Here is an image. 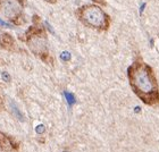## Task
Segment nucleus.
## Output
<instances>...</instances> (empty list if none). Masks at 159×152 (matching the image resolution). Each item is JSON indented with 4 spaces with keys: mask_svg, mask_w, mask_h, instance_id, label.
<instances>
[{
    "mask_svg": "<svg viewBox=\"0 0 159 152\" xmlns=\"http://www.w3.org/2000/svg\"><path fill=\"white\" fill-rule=\"evenodd\" d=\"M46 25H47V26H48V29H49V31H51V33H55V31H53V29H52V27H51V25H50V24L48 23V22H46Z\"/></svg>",
    "mask_w": 159,
    "mask_h": 152,
    "instance_id": "obj_11",
    "label": "nucleus"
},
{
    "mask_svg": "<svg viewBox=\"0 0 159 152\" xmlns=\"http://www.w3.org/2000/svg\"><path fill=\"white\" fill-rule=\"evenodd\" d=\"M46 1H48V2H55L56 0H46Z\"/></svg>",
    "mask_w": 159,
    "mask_h": 152,
    "instance_id": "obj_15",
    "label": "nucleus"
},
{
    "mask_svg": "<svg viewBox=\"0 0 159 152\" xmlns=\"http://www.w3.org/2000/svg\"><path fill=\"white\" fill-rule=\"evenodd\" d=\"M0 44L7 49H9L10 47L14 44V40L13 38L10 37L9 34H2L1 37H0Z\"/></svg>",
    "mask_w": 159,
    "mask_h": 152,
    "instance_id": "obj_6",
    "label": "nucleus"
},
{
    "mask_svg": "<svg viewBox=\"0 0 159 152\" xmlns=\"http://www.w3.org/2000/svg\"><path fill=\"white\" fill-rule=\"evenodd\" d=\"M94 1H98L100 3H105V0H94Z\"/></svg>",
    "mask_w": 159,
    "mask_h": 152,
    "instance_id": "obj_14",
    "label": "nucleus"
},
{
    "mask_svg": "<svg viewBox=\"0 0 159 152\" xmlns=\"http://www.w3.org/2000/svg\"><path fill=\"white\" fill-rule=\"evenodd\" d=\"M60 58H61V60H64V61H68V60L70 59V52H67V51H64V52L60 55Z\"/></svg>",
    "mask_w": 159,
    "mask_h": 152,
    "instance_id": "obj_8",
    "label": "nucleus"
},
{
    "mask_svg": "<svg viewBox=\"0 0 159 152\" xmlns=\"http://www.w3.org/2000/svg\"><path fill=\"white\" fill-rule=\"evenodd\" d=\"M64 94H65V98H66V100H67V103H68V106H73L74 103L76 102V99H75V96H74L72 93L65 92Z\"/></svg>",
    "mask_w": 159,
    "mask_h": 152,
    "instance_id": "obj_7",
    "label": "nucleus"
},
{
    "mask_svg": "<svg viewBox=\"0 0 159 152\" xmlns=\"http://www.w3.org/2000/svg\"><path fill=\"white\" fill-rule=\"evenodd\" d=\"M135 111H136V113H139V111H140V108H139V107H136V109H135Z\"/></svg>",
    "mask_w": 159,
    "mask_h": 152,
    "instance_id": "obj_16",
    "label": "nucleus"
},
{
    "mask_svg": "<svg viewBox=\"0 0 159 152\" xmlns=\"http://www.w3.org/2000/svg\"><path fill=\"white\" fill-rule=\"evenodd\" d=\"M13 110L15 111V113H16V115H17V117H18V118L23 119V117H22V115H20V113L18 111V109L16 108V106H15V105H13Z\"/></svg>",
    "mask_w": 159,
    "mask_h": 152,
    "instance_id": "obj_10",
    "label": "nucleus"
},
{
    "mask_svg": "<svg viewBox=\"0 0 159 152\" xmlns=\"http://www.w3.org/2000/svg\"><path fill=\"white\" fill-rule=\"evenodd\" d=\"M0 25H1V26H9V24L6 23V22H3L2 20H0Z\"/></svg>",
    "mask_w": 159,
    "mask_h": 152,
    "instance_id": "obj_12",
    "label": "nucleus"
},
{
    "mask_svg": "<svg viewBox=\"0 0 159 152\" xmlns=\"http://www.w3.org/2000/svg\"><path fill=\"white\" fill-rule=\"evenodd\" d=\"M20 3L18 0H2L0 3V11L3 17H7L9 20H14L20 13Z\"/></svg>",
    "mask_w": 159,
    "mask_h": 152,
    "instance_id": "obj_4",
    "label": "nucleus"
},
{
    "mask_svg": "<svg viewBox=\"0 0 159 152\" xmlns=\"http://www.w3.org/2000/svg\"><path fill=\"white\" fill-rule=\"evenodd\" d=\"M44 129H46V128H44V126H43V125H39L37 128H35V131H37L38 134H41V133L44 132Z\"/></svg>",
    "mask_w": 159,
    "mask_h": 152,
    "instance_id": "obj_9",
    "label": "nucleus"
},
{
    "mask_svg": "<svg viewBox=\"0 0 159 152\" xmlns=\"http://www.w3.org/2000/svg\"><path fill=\"white\" fill-rule=\"evenodd\" d=\"M80 20L88 26L97 30H107L109 26V18L100 7L96 5H88L77 11Z\"/></svg>",
    "mask_w": 159,
    "mask_h": 152,
    "instance_id": "obj_2",
    "label": "nucleus"
},
{
    "mask_svg": "<svg viewBox=\"0 0 159 152\" xmlns=\"http://www.w3.org/2000/svg\"><path fill=\"white\" fill-rule=\"evenodd\" d=\"M129 85L138 98L148 106L159 105V87L153 69L143 63L142 59H136L127 69Z\"/></svg>",
    "mask_w": 159,
    "mask_h": 152,
    "instance_id": "obj_1",
    "label": "nucleus"
},
{
    "mask_svg": "<svg viewBox=\"0 0 159 152\" xmlns=\"http://www.w3.org/2000/svg\"><path fill=\"white\" fill-rule=\"evenodd\" d=\"M0 149L3 151H10L13 149V145L7 136H5L2 133H0Z\"/></svg>",
    "mask_w": 159,
    "mask_h": 152,
    "instance_id": "obj_5",
    "label": "nucleus"
},
{
    "mask_svg": "<svg viewBox=\"0 0 159 152\" xmlns=\"http://www.w3.org/2000/svg\"><path fill=\"white\" fill-rule=\"evenodd\" d=\"M146 5H147L146 2H143V3H142V6H141V8H140V15H141V14L143 13V9H144V7H146Z\"/></svg>",
    "mask_w": 159,
    "mask_h": 152,
    "instance_id": "obj_13",
    "label": "nucleus"
},
{
    "mask_svg": "<svg viewBox=\"0 0 159 152\" xmlns=\"http://www.w3.org/2000/svg\"><path fill=\"white\" fill-rule=\"evenodd\" d=\"M27 44L35 55L46 60L47 56H48V47H47L46 35L42 30H38L37 33L31 35V38L27 41Z\"/></svg>",
    "mask_w": 159,
    "mask_h": 152,
    "instance_id": "obj_3",
    "label": "nucleus"
},
{
    "mask_svg": "<svg viewBox=\"0 0 159 152\" xmlns=\"http://www.w3.org/2000/svg\"><path fill=\"white\" fill-rule=\"evenodd\" d=\"M64 152H68V151H64Z\"/></svg>",
    "mask_w": 159,
    "mask_h": 152,
    "instance_id": "obj_17",
    "label": "nucleus"
}]
</instances>
